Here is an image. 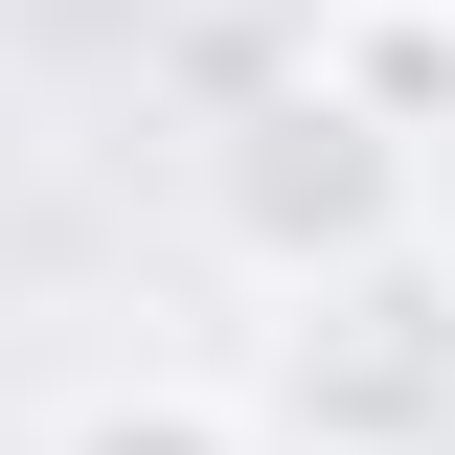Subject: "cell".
<instances>
[{
	"mask_svg": "<svg viewBox=\"0 0 455 455\" xmlns=\"http://www.w3.org/2000/svg\"><path fill=\"white\" fill-rule=\"evenodd\" d=\"M319 68L387 114V137H433L455 114V0H319Z\"/></svg>",
	"mask_w": 455,
	"mask_h": 455,
	"instance_id": "obj_3",
	"label": "cell"
},
{
	"mask_svg": "<svg viewBox=\"0 0 455 455\" xmlns=\"http://www.w3.org/2000/svg\"><path fill=\"white\" fill-rule=\"evenodd\" d=\"M46 455H251V410H205V387H92Z\"/></svg>",
	"mask_w": 455,
	"mask_h": 455,
	"instance_id": "obj_4",
	"label": "cell"
},
{
	"mask_svg": "<svg viewBox=\"0 0 455 455\" xmlns=\"http://www.w3.org/2000/svg\"><path fill=\"white\" fill-rule=\"evenodd\" d=\"M205 228H228L274 296H296V274H364V251L433 228V137H387L341 68H296V92L205 114Z\"/></svg>",
	"mask_w": 455,
	"mask_h": 455,
	"instance_id": "obj_2",
	"label": "cell"
},
{
	"mask_svg": "<svg viewBox=\"0 0 455 455\" xmlns=\"http://www.w3.org/2000/svg\"><path fill=\"white\" fill-rule=\"evenodd\" d=\"M251 433H296V455H455V251H433V228L274 296Z\"/></svg>",
	"mask_w": 455,
	"mask_h": 455,
	"instance_id": "obj_1",
	"label": "cell"
},
{
	"mask_svg": "<svg viewBox=\"0 0 455 455\" xmlns=\"http://www.w3.org/2000/svg\"><path fill=\"white\" fill-rule=\"evenodd\" d=\"M0 160H23V137H0Z\"/></svg>",
	"mask_w": 455,
	"mask_h": 455,
	"instance_id": "obj_5",
	"label": "cell"
}]
</instances>
